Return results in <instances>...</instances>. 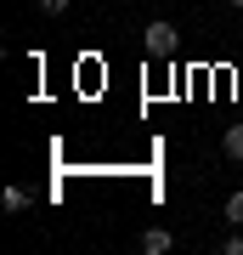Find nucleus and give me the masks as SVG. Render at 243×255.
<instances>
[{
  "label": "nucleus",
  "instance_id": "nucleus-7",
  "mask_svg": "<svg viewBox=\"0 0 243 255\" xmlns=\"http://www.w3.org/2000/svg\"><path fill=\"white\" fill-rule=\"evenodd\" d=\"M221 250H226V255H243V233H232V238H226Z\"/></svg>",
  "mask_w": 243,
  "mask_h": 255
},
{
  "label": "nucleus",
  "instance_id": "nucleus-2",
  "mask_svg": "<svg viewBox=\"0 0 243 255\" xmlns=\"http://www.w3.org/2000/svg\"><path fill=\"white\" fill-rule=\"evenodd\" d=\"M170 244H175V238L164 233V227H147V233H142V250H147V255H164Z\"/></svg>",
  "mask_w": 243,
  "mask_h": 255
},
{
  "label": "nucleus",
  "instance_id": "nucleus-5",
  "mask_svg": "<svg viewBox=\"0 0 243 255\" xmlns=\"http://www.w3.org/2000/svg\"><path fill=\"white\" fill-rule=\"evenodd\" d=\"M0 204H6V210H23V204H28V193H23V187H6V199H0Z\"/></svg>",
  "mask_w": 243,
  "mask_h": 255
},
{
  "label": "nucleus",
  "instance_id": "nucleus-8",
  "mask_svg": "<svg viewBox=\"0 0 243 255\" xmlns=\"http://www.w3.org/2000/svg\"><path fill=\"white\" fill-rule=\"evenodd\" d=\"M232 6H243V0H232Z\"/></svg>",
  "mask_w": 243,
  "mask_h": 255
},
{
  "label": "nucleus",
  "instance_id": "nucleus-6",
  "mask_svg": "<svg viewBox=\"0 0 243 255\" xmlns=\"http://www.w3.org/2000/svg\"><path fill=\"white\" fill-rule=\"evenodd\" d=\"M40 11H45V17H63V11H68V0H40Z\"/></svg>",
  "mask_w": 243,
  "mask_h": 255
},
{
  "label": "nucleus",
  "instance_id": "nucleus-3",
  "mask_svg": "<svg viewBox=\"0 0 243 255\" xmlns=\"http://www.w3.org/2000/svg\"><path fill=\"white\" fill-rule=\"evenodd\" d=\"M221 147H226V159H238V164H243V125L226 130V142H221Z\"/></svg>",
  "mask_w": 243,
  "mask_h": 255
},
{
  "label": "nucleus",
  "instance_id": "nucleus-4",
  "mask_svg": "<svg viewBox=\"0 0 243 255\" xmlns=\"http://www.w3.org/2000/svg\"><path fill=\"white\" fill-rule=\"evenodd\" d=\"M226 221H232V227H243V193H232V199H226Z\"/></svg>",
  "mask_w": 243,
  "mask_h": 255
},
{
  "label": "nucleus",
  "instance_id": "nucleus-1",
  "mask_svg": "<svg viewBox=\"0 0 243 255\" xmlns=\"http://www.w3.org/2000/svg\"><path fill=\"white\" fill-rule=\"evenodd\" d=\"M142 51H147V57H170V51H175V23H164V17L147 23V28H142Z\"/></svg>",
  "mask_w": 243,
  "mask_h": 255
}]
</instances>
